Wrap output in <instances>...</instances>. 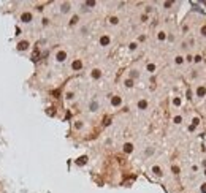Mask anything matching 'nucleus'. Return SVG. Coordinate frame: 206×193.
<instances>
[{
  "instance_id": "1",
  "label": "nucleus",
  "mask_w": 206,
  "mask_h": 193,
  "mask_svg": "<svg viewBox=\"0 0 206 193\" xmlns=\"http://www.w3.org/2000/svg\"><path fill=\"white\" fill-rule=\"evenodd\" d=\"M32 18H33V16H32V13H29V11H25V13H22L21 14V21H22V22H30V21H32Z\"/></svg>"
},
{
  "instance_id": "2",
  "label": "nucleus",
  "mask_w": 206,
  "mask_h": 193,
  "mask_svg": "<svg viewBox=\"0 0 206 193\" xmlns=\"http://www.w3.org/2000/svg\"><path fill=\"white\" fill-rule=\"evenodd\" d=\"M27 48H29V41H19L18 43V49H19V51H25Z\"/></svg>"
},
{
  "instance_id": "3",
  "label": "nucleus",
  "mask_w": 206,
  "mask_h": 193,
  "mask_svg": "<svg viewBox=\"0 0 206 193\" xmlns=\"http://www.w3.org/2000/svg\"><path fill=\"white\" fill-rule=\"evenodd\" d=\"M55 59H57L59 62H64V60L67 59V52H64V51H59V52H57V56H55Z\"/></svg>"
},
{
  "instance_id": "4",
  "label": "nucleus",
  "mask_w": 206,
  "mask_h": 193,
  "mask_svg": "<svg viewBox=\"0 0 206 193\" xmlns=\"http://www.w3.org/2000/svg\"><path fill=\"white\" fill-rule=\"evenodd\" d=\"M100 45H102V46H108V45H109V38H108V37H102Z\"/></svg>"
},
{
  "instance_id": "5",
  "label": "nucleus",
  "mask_w": 206,
  "mask_h": 193,
  "mask_svg": "<svg viewBox=\"0 0 206 193\" xmlns=\"http://www.w3.org/2000/svg\"><path fill=\"white\" fill-rule=\"evenodd\" d=\"M81 67H82L81 60H75V62H73V70H79Z\"/></svg>"
},
{
  "instance_id": "6",
  "label": "nucleus",
  "mask_w": 206,
  "mask_h": 193,
  "mask_svg": "<svg viewBox=\"0 0 206 193\" xmlns=\"http://www.w3.org/2000/svg\"><path fill=\"white\" fill-rule=\"evenodd\" d=\"M138 108H140V109H146L148 108V103L144 101V100H141L140 103H138Z\"/></svg>"
},
{
  "instance_id": "7",
  "label": "nucleus",
  "mask_w": 206,
  "mask_h": 193,
  "mask_svg": "<svg viewBox=\"0 0 206 193\" xmlns=\"http://www.w3.org/2000/svg\"><path fill=\"white\" fill-rule=\"evenodd\" d=\"M124 151H125V152H132V151H133V146L130 144V142H127V144L124 146Z\"/></svg>"
},
{
  "instance_id": "8",
  "label": "nucleus",
  "mask_w": 206,
  "mask_h": 193,
  "mask_svg": "<svg viewBox=\"0 0 206 193\" xmlns=\"http://www.w3.org/2000/svg\"><path fill=\"white\" fill-rule=\"evenodd\" d=\"M152 171H154V174H157V176H162V169H160L159 166H154V168H152Z\"/></svg>"
},
{
  "instance_id": "9",
  "label": "nucleus",
  "mask_w": 206,
  "mask_h": 193,
  "mask_svg": "<svg viewBox=\"0 0 206 193\" xmlns=\"http://www.w3.org/2000/svg\"><path fill=\"white\" fill-rule=\"evenodd\" d=\"M121 101H122V100H121V97H114V98H113V104H114V106L121 104Z\"/></svg>"
},
{
  "instance_id": "10",
  "label": "nucleus",
  "mask_w": 206,
  "mask_h": 193,
  "mask_svg": "<svg viewBox=\"0 0 206 193\" xmlns=\"http://www.w3.org/2000/svg\"><path fill=\"white\" fill-rule=\"evenodd\" d=\"M97 108H98L97 103H91V111H97Z\"/></svg>"
},
{
  "instance_id": "11",
  "label": "nucleus",
  "mask_w": 206,
  "mask_h": 193,
  "mask_svg": "<svg viewBox=\"0 0 206 193\" xmlns=\"http://www.w3.org/2000/svg\"><path fill=\"white\" fill-rule=\"evenodd\" d=\"M68 10H70V5H68V3H65L64 7H62V11H64V13H67Z\"/></svg>"
},
{
  "instance_id": "12",
  "label": "nucleus",
  "mask_w": 206,
  "mask_h": 193,
  "mask_svg": "<svg viewBox=\"0 0 206 193\" xmlns=\"http://www.w3.org/2000/svg\"><path fill=\"white\" fill-rule=\"evenodd\" d=\"M92 76H94V78H95V79H97V78H100V71H98V70H94Z\"/></svg>"
},
{
  "instance_id": "13",
  "label": "nucleus",
  "mask_w": 206,
  "mask_h": 193,
  "mask_svg": "<svg viewBox=\"0 0 206 193\" xmlns=\"http://www.w3.org/2000/svg\"><path fill=\"white\" fill-rule=\"evenodd\" d=\"M86 160H87L86 157H81L79 160H78V165H84V163H86Z\"/></svg>"
},
{
  "instance_id": "14",
  "label": "nucleus",
  "mask_w": 206,
  "mask_h": 193,
  "mask_svg": "<svg viewBox=\"0 0 206 193\" xmlns=\"http://www.w3.org/2000/svg\"><path fill=\"white\" fill-rule=\"evenodd\" d=\"M109 22H111V24H118V18H111Z\"/></svg>"
},
{
  "instance_id": "15",
  "label": "nucleus",
  "mask_w": 206,
  "mask_h": 193,
  "mask_svg": "<svg viewBox=\"0 0 206 193\" xmlns=\"http://www.w3.org/2000/svg\"><path fill=\"white\" fill-rule=\"evenodd\" d=\"M125 86H127V87H132V86H133V82L129 79V81H125Z\"/></svg>"
},
{
  "instance_id": "16",
  "label": "nucleus",
  "mask_w": 206,
  "mask_h": 193,
  "mask_svg": "<svg viewBox=\"0 0 206 193\" xmlns=\"http://www.w3.org/2000/svg\"><path fill=\"white\" fill-rule=\"evenodd\" d=\"M148 70H149V71H154V70H155V67L151 63V65H148Z\"/></svg>"
},
{
  "instance_id": "17",
  "label": "nucleus",
  "mask_w": 206,
  "mask_h": 193,
  "mask_svg": "<svg viewBox=\"0 0 206 193\" xmlns=\"http://www.w3.org/2000/svg\"><path fill=\"white\" fill-rule=\"evenodd\" d=\"M203 93H205V89H202V87H200V89H198V95H203Z\"/></svg>"
},
{
  "instance_id": "18",
  "label": "nucleus",
  "mask_w": 206,
  "mask_h": 193,
  "mask_svg": "<svg viewBox=\"0 0 206 193\" xmlns=\"http://www.w3.org/2000/svg\"><path fill=\"white\" fill-rule=\"evenodd\" d=\"M76 22H78V16H75V18L71 19V24H76Z\"/></svg>"
},
{
  "instance_id": "19",
  "label": "nucleus",
  "mask_w": 206,
  "mask_h": 193,
  "mask_svg": "<svg viewBox=\"0 0 206 193\" xmlns=\"http://www.w3.org/2000/svg\"><path fill=\"white\" fill-rule=\"evenodd\" d=\"M130 49H136V43H132V45H130Z\"/></svg>"
}]
</instances>
